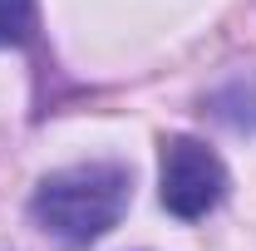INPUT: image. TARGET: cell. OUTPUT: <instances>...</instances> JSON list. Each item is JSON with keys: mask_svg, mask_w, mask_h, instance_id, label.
<instances>
[{"mask_svg": "<svg viewBox=\"0 0 256 251\" xmlns=\"http://www.w3.org/2000/svg\"><path fill=\"white\" fill-rule=\"evenodd\" d=\"M34 30V0H0V50L25 44Z\"/></svg>", "mask_w": 256, "mask_h": 251, "instance_id": "obj_3", "label": "cell"}, {"mask_svg": "<svg viewBox=\"0 0 256 251\" xmlns=\"http://www.w3.org/2000/svg\"><path fill=\"white\" fill-rule=\"evenodd\" d=\"M133 178L118 162H74L50 172L30 197L34 226L60 242V246H89L104 232H114L118 217L128 212Z\"/></svg>", "mask_w": 256, "mask_h": 251, "instance_id": "obj_1", "label": "cell"}, {"mask_svg": "<svg viewBox=\"0 0 256 251\" xmlns=\"http://www.w3.org/2000/svg\"><path fill=\"white\" fill-rule=\"evenodd\" d=\"M226 192V168L197 138H168L162 143V168H158V197L172 217L197 222L207 217Z\"/></svg>", "mask_w": 256, "mask_h": 251, "instance_id": "obj_2", "label": "cell"}]
</instances>
